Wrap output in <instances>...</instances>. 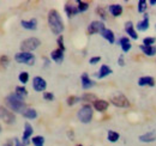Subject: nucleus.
<instances>
[{"mask_svg": "<svg viewBox=\"0 0 156 146\" xmlns=\"http://www.w3.org/2000/svg\"><path fill=\"white\" fill-rule=\"evenodd\" d=\"M5 104L7 109H10L15 114H23L27 107V103L24 102V98L17 95L16 92H11L5 97Z\"/></svg>", "mask_w": 156, "mask_h": 146, "instance_id": "1", "label": "nucleus"}, {"mask_svg": "<svg viewBox=\"0 0 156 146\" xmlns=\"http://www.w3.org/2000/svg\"><path fill=\"white\" fill-rule=\"evenodd\" d=\"M47 22H48V25H49V29L54 34V35H58L60 36L65 29V25H64V20L61 18L60 13H59L57 10H51L48 12V16H47Z\"/></svg>", "mask_w": 156, "mask_h": 146, "instance_id": "2", "label": "nucleus"}, {"mask_svg": "<svg viewBox=\"0 0 156 146\" xmlns=\"http://www.w3.org/2000/svg\"><path fill=\"white\" fill-rule=\"evenodd\" d=\"M93 116H94V110L93 107L90 104H84L80 107V109L78 110L77 113V117L78 120L82 122V123H90L91 120H93Z\"/></svg>", "mask_w": 156, "mask_h": 146, "instance_id": "3", "label": "nucleus"}, {"mask_svg": "<svg viewBox=\"0 0 156 146\" xmlns=\"http://www.w3.org/2000/svg\"><path fill=\"white\" fill-rule=\"evenodd\" d=\"M109 102H111L114 107H117V108H129V107L131 106L129 98H127L124 93H121V92H115V93H113V95L111 96V98H109Z\"/></svg>", "mask_w": 156, "mask_h": 146, "instance_id": "4", "label": "nucleus"}, {"mask_svg": "<svg viewBox=\"0 0 156 146\" xmlns=\"http://www.w3.org/2000/svg\"><path fill=\"white\" fill-rule=\"evenodd\" d=\"M41 44L37 37H29L24 41H22L20 43V52H25V53H33L35 49H37Z\"/></svg>", "mask_w": 156, "mask_h": 146, "instance_id": "5", "label": "nucleus"}, {"mask_svg": "<svg viewBox=\"0 0 156 146\" xmlns=\"http://www.w3.org/2000/svg\"><path fill=\"white\" fill-rule=\"evenodd\" d=\"M15 60L18 64H23V65H28V66H33L35 64V55L33 53H25V52H18L15 55Z\"/></svg>", "mask_w": 156, "mask_h": 146, "instance_id": "6", "label": "nucleus"}, {"mask_svg": "<svg viewBox=\"0 0 156 146\" xmlns=\"http://www.w3.org/2000/svg\"><path fill=\"white\" fill-rule=\"evenodd\" d=\"M0 120L4 121L6 125H13L16 122V115L4 106H0Z\"/></svg>", "mask_w": 156, "mask_h": 146, "instance_id": "7", "label": "nucleus"}, {"mask_svg": "<svg viewBox=\"0 0 156 146\" xmlns=\"http://www.w3.org/2000/svg\"><path fill=\"white\" fill-rule=\"evenodd\" d=\"M105 29H106V26H105V23L102 20H93L88 25L87 31L89 35H95V34H101Z\"/></svg>", "mask_w": 156, "mask_h": 146, "instance_id": "8", "label": "nucleus"}, {"mask_svg": "<svg viewBox=\"0 0 156 146\" xmlns=\"http://www.w3.org/2000/svg\"><path fill=\"white\" fill-rule=\"evenodd\" d=\"M34 133V128L29 122L24 123V130H23V135H22V143L24 145H29L30 144V138Z\"/></svg>", "mask_w": 156, "mask_h": 146, "instance_id": "9", "label": "nucleus"}, {"mask_svg": "<svg viewBox=\"0 0 156 146\" xmlns=\"http://www.w3.org/2000/svg\"><path fill=\"white\" fill-rule=\"evenodd\" d=\"M33 89L36 92H43L47 89V82L42 77H34L33 79Z\"/></svg>", "mask_w": 156, "mask_h": 146, "instance_id": "10", "label": "nucleus"}, {"mask_svg": "<svg viewBox=\"0 0 156 146\" xmlns=\"http://www.w3.org/2000/svg\"><path fill=\"white\" fill-rule=\"evenodd\" d=\"M80 83H82L83 90H89V89H91V88L95 85V82H94L93 79H90L89 74L85 72L80 75Z\"/></svg>", "mask_w": 156, "mask_h": 146, "instance_id": "11", "label": "nucleus"}, {"mask_svg": "<svg viewBox=\"0 0 156 146\" xmlns=\"http://www.w3.org/2000/svg\"><path fill=\"white\" fill-rule=\"evenodd\" d=\"M149 25H150L149 15H148V13H144V15H143V19H142V20H139V22L137 23L136 29L138 30V31L143 33V31H147V30L149 29Z\"/></svg>", "mask_w": 156, "mask_h": 146, "instance_id": "12", "label": "nucleus"}, {"mask_svg": "<svg viewBox=\"0 0 156 146\" xmlns=\"http://www.w3.org/2000/svg\"><path fill=\"white\" fill-rule=\"evenodd\" d=\"M64 11H65V13H66V16H67L69 18H72V17L77 16L78 13H79L77 6H75V5L71 4V2H66V4L64 5Z\"/></svg>", "mask_w": 156, "mask_h": 146, "instance_id": "13", "label": "nucleus"}, {"mask_svg": "<svg viewBox=\"0 0 156 146\" xmlns=\"http://www.w3.org/2000/svg\"><path fill=\"white\" fill-rule=\"evenodd\" d=\"M109 107V102H107L106 99H96L94 103H93V108L98 111V113H103L108 109Z\"/></svg>", "mask_w": 156, "mask_h": 146, "instance_id": "14", "label": "nucleus"}, {"mask_svg": "<svg viewBox=\"0 0 156 146\" xmlns=\"http://www.w3.org/2000/svg\"><path fill=\"white\" fill-rule=\"evenodd\" d=\"M20 25L23 29L25 30H30V31H34L37 29V19L36 18H31L29 20H22L20 22Z\"/></svg>", "mask_w": 156, "mask_h": 146, "instance_id": "15", "label": "nucleus"}, {"mask_svg": "<svg viewBox=\"0 0 156 146\" xmlns=\"http://www.w3.org/2000/svg\"><path fill=\"white\" fill-rule=\"evenodd\" d=\"M125 33L131 37L132 40H138V35H137V31H136V28L133 25V23L131 20L126 22L125 23Z\"/></svg>", "mask_w": 156, "mask_h": 146, "instance_id": "16", "label": "nucleus"}, {"mask_svg": "<svg viewBox=\"0 0 156 146\" xmlns=\"http://www.w3.org/2000/svg\"><path fill=\"white\" fill-rule=\"evenodd\" d=\"M64 53H65V52H62L61 49L57 48V49H54V50L51 52V59H52L55 64L60 65V64H62V61H64V56H65Z\"/></svg>", "mask_w": 156, "mask_h": 146, "instance_id": "17", "label": "nucleus"}, {"mask_svg": "<svg viewBox=\"0 0 156 146\" xmlns=\"http://www.w3.org/2000/svg\"><path fill=\"white\" fill-rule=\"evenodd\" d=\"M107 10H108V12L113 16V17H120L121 16V13H122V6L121 5H119V4H111L108 7H107Z\"/></svg>", "mask_w": 156, "mask_h": 146, "instance_id": "18", "label": "nucleus"}, {"mask_svg": "<svg viewBox=\"0 0 156 146\" xmlns=\"http://www.w3.org/2000/svg\"><path fill=\"white\" fill-rule=\"evenodd\" d=\"M112 73H113V71H112V68H111L109 66H107V65H101V67H100L98 72L95 74V77H96L98 79H103V78L108 77V75L112 74Z\"/></svg>", "mask_w": 156, "mask_h": 146, "instance_id": "19", "label": "nucleus"}, {"mask_svg": "<svg viewBox=\"0 0 156 146\" xmlns=\"http://www.w3.org/2000/svg\"><path fill=\"white\" fill-rule=\"evenodd\" d=\"M138 85L139 86H151V88H154L155 86V79L153 77H149V75L140 77L138 79Z\"/></svg>", "mask_w": 156, "mask_h": 146, "instance_id": "20", "label": "nucleus"}, {"mask_svg": "<svg viewBox=\"0 0 156 146\" xmlns=\"http://www.w3.org/2000/svg\"><path fill=\"white\" fill-rule=\"evenodd\" d=\"M100 35L103 37L106 41H108L111 44H113V43L115 42V35H114V33H113L111 29H107V28H106Z\"/></svg>", "mask_w": 156, "mask_h": 146, "instance_id": "21", "label": "nucleus"}, {"mask_svg": "<svg viewBox=\"0 0 156 146\" xmlns=\"http://www.w3.org/2000/svg\"><path fill=\"white\" fill-rule=\"evenodd\" d=\"M139 140L142 141V143H153V141H155L156 140V134L155 132H148V133H145V134H142V135H139Z\"/></svg>", "mask_w": 156, "mask_h": 146, "instance_id": "22", "label": "nucleus"}, {"mask_svg": "<svg viewBox=\"0 0 156 146\" xmlns=\"http://www.w3.org/2000/svg\"><path fill=\"white\" fill-rule=\"evenodd\" d=\"M139 49L143 52V54L147 55V56H154L156 54L155 46H144V44H140L139 46Z\"/></svg>", "mask_w": 156, "mask_h": 146, "instance_id": "23", "label": "nucleus"}, {"mask_svg": "<svg viewBox=\"0 0 156 146\" xmlns=\"http://www.w3.org/2000/svg\"><path fill=\"white\" fill-rule=\"evenodd\" d=\"M22 115H23V117H25L28 120H35L37 117V111L34 108H27Z\"/></svg>", "mask_w": 156, "mask_h": 146, "instance_id": "24", "label": "nucleus"}, {"mask_svg": "<svg viewBox=\"0 0 156 146\" xmlns=\"http://www.w3.org/2000/svg\"><path fill=\"white\" fill-rule=\"evenodd\" d=\"M119 138H120V134H119L118 132H115V130L109 129V130L107 132V140H108L109 143H112V144L117 143L118 140H119Z\"/></svg>", "mask_w": 156, "mask_h": 146, "instance_id": "25", "label": "nucleus"}, {"mask_svg": "<svg viewBox=\"0 0 156 146\" xmlns=\"http://www.w3.org/2000/svg\"><path fill=\"white\" fill-rule=\"evenodd\" d=\"M76 2H77V9H78V11H79V13H83V12L88 11V9H89V2L82 1V0H77Z\"/></svg>", "mask_w": 156, "mask_h": 146, "instance_id": "26", "label": "nucleus"}, {"mask_svg": "<svg viewBox=\"0 0 156 146\" xmlns=\"http://www.w3.org/2000/svg\"><path fill=\"white\" fill-rule=\"evenodd\" d=\"M95 12H96V15H98V16H100V18L102 19V22L107 20V10H106L105 7H102V6H98V7H96V10H95Z\"/></svg>", "mask_w": 156, "mask_h": 146, "instance_id": "27", "label": "nucleus"}, {"mask_svg": "<svg viewBox=\"0 0 156 146\" xmlns=\"http://www.w3.org/2000/svg\"><path fill=\"white\" fill-rule=\"evenodd\" d=\"M147 9H148V1L147 0H139L138 1V6H137V11L139 12V13H145V11H147Z\"/></svg>", "mask_w": 156, "mask_h": 146, "instance_id": "28", "label": "nucleus"}, {"mask_svg": "<svg viewBox=\"0 0 156 146\" xmlns=\"http://www.w3.org/2000/svg\"><path fill=\"white\" fill-rule=\"evenodd\" d=\"M31 144L34 146H43L44 145V138L42 135H35L31 138Z\"/></svg>", "mask_w": 156, "mask_h": 146, "instance_id": "29", "label": "nucleus"}, {"mask_svg": "<svg viewBox=\"0 0 156 146\" xmlns=\"http://www.w3.org/2000/svg\"><path fill=\"white\" fill-rule=\"evenodd\" d=\"M80 99L83 101V102H95L98 98H96V96L95 95H93V93H89V92H85V93H83V96L80 97Z\"/></svg>", "mask_w": 156, "mask_h": 146, "instance_id": "30", "label": "nucleus"}, {"mask_svg": "<svg viewBox=\"0 0 156 146\" xmlns=\"http://www.w3.org/2000/svg\"><path fill=\"white\" fill-rule=\"evenodd\" d=\"M29 73L27 72V71H22V72L18 74V80H20V83H22L23 85H25L28 82H29Z\"/></svg>", "mask_w": 156, "mask_h": 146, "instance_id": "31", "label": "nucleus"}, {"mask_svg": "<svg viewBox=\"0 0 156 146\" xmlns=\"http://www.w3.org/2000/svg\"><path fill=\"white\" fill-rule=\"evenodd\" d=\"M82 99H80V97H78V96H70L67 99H66V104L69 106V107H73L75 104H77L78 102H80Z\"/></svg>", "mask_w": 156, "mask_h": 146, "instance_id": "32", "label": "nucleus"}, {"mask_svg": "<svg viewBox=\"0 0 156 146\" xmlns=\"http://www.w3.org/2000/svg\"><path fill=\"white\" fill-rule=\"evenodd\" d=\"M15 92L17 93V95H20V97H23V98H25L27 96H28V90L25 89V86H16V90Z\"/></svg>", "mask_w": 156, "mask_h": 146, "instance_id": "33", "label": "nucleus"}, {"mask_svg": "<svg viewBox=\"0 0 156 146\" xmlns=\"http://www.w3.org/2000/svg\"><path fill=\"white\" fill-rule=\"evenodd\" d=\"M156 42V38L153 36H148L143 40V44L144 46H154Z\"/></svg>", "mask_w": 156, "mask_h": 146, "instance_id": "34", "label": "nucleus"}, {"mask_svg": "<svg viewBox=\"0 0 156 146\" xmlns=\"http://www.w3.org/2000/svg\"><path fill=\"white\" fill-rule=\"evenodd\" d=\"M57 44H58L59 49H61L62 52L66 50V47H65V44H64V36H62V35L58 36V38H57Z\"/></svg>", "mask_w": 156, "mask_h": 146, "instance_id": "35", "label": "nucleus"}, {"mask_svg": "<svg viewBox=\"0 0 156 146\" xmlns=\"http://www.w3.org/2000/svg\"><path fill=\"white\" fill-rule=\"evenodd\" d=\"M9 64H10V57L7 55H1L0 56V65L2 67H7Z\"/></svg>", "mask_w": 156, "mask_h": 146, "instance_id": "36", "label": "nucleus"}, {"mask_svg": "<svg viewBox=\"0 0 156 146\" xmlns=\"http://www.w3.org/2000/svg\"><path fill=\"white\" fill-rule=\"evenodd\" d=\"M42 97H43V99H44V101H48V102L54 101V95H53L52 92L44 91L43 93H42Z\"/></svg>", "mask_w": 156, "mask_h": 146, "instance_id": "37", "label": "nucleus"}, {"mask_svg": "<svg viewBox=\"0 0 156 146\" xmlns=\"http://www.w3.org/2000/svg\"><path fill=\"white\" fill-rule=\"evenodd\" d=\"M127 43H131L130 42V38L129 37H120L119 40H118V44L121 47V46H124V44H127Z\"/></svg>", "mask_w": 156, "mask_h": 146, "instance_id": "38", "label": "nucleus"}, {"mask_svg": "<svg viewBox=\"0 0 156 146\" xmlns=\"http://www.w3.org/2000/svg\"><path fill=\"white\" fill-rule=\"evenodd\" d=\"M100 61H101V56H93V57L89 59V64L90 65H96Z\"/></svg>", "mask_w": 156, "mask_h": 146, "instance_id": "39", "label": "nucleus"}, {"mask_svg": "<svg viewBox=\"0 0 156 146\" xmlns=\"http://www.w3.org/2000/svg\"><path fill=\"white\" fill-rule=\"evenodd\" d=\"M131 48H132V44H131V43H127V44H124V46H121V50H122L124 53H127V52H130V50H131Z\"/></svg>", "mask_w": 156, "mask_h": 146, "instance_id": "40", "label": "nucleus"}, {"mask_svg": "<svg viewBox=\"0 0 156 146\" xmlns=\"http://www.w3.org/2000/svg\"><path fill=\"white\" fill-rule=\"evenodd\" d=\"M118 65H119V66H125V57H124V54L119 55V57H118Z\"/></svg>", "mask_w": 156, "mask_h": 146, "instance_id": "41", "label": "nucleus"}, {"mask_svg": "<svg viewBox=\"0 0 156 146\" xmlns=\"http://www.w3.org/2000/svg\"><path fill=\"white\" fill-rule=\"evenodd\" d=\"M13 143H15V146H27V145H24V144L22 143V140L17 139V138H16V139L13 140Z\"/></svg>", "mask_w": 156, "mask_h": 146, "instance_id": "42", "label": "nucleus"}, {"mask_svg": "<svg viewBox=\"0 0 156 146\" xmlns=\"http://www.w3.org/2000/svg\"><path fill=\"white\" fill-rule=\"evenodd\" d=\"M43 60H44V66H46V67H48V66H49V60H48V59H46V57H44Z\"/></svg>", "mask_w": 156, "mask_h": 146, "instance_id": "43", "label": "nucleus"}, {"mask_svg": "<svg viewBox=\"0 0 156 146\" xmlns=\"http://www.w3.org/2000/svg\"><path fill=\"white\" fill-rule=\"evenodd\" d=\"M149 4H150V6H155L156 0H150V1H149Z\"/></svg>", "mask_w": 156, "mask_h": 146, "instance_id": "44", "label": "nucleus"}, {"mask_svg": "<svg viewBox=\"0 0 156 146\" xmlns=\"http://www.w3.org/2000/svg\"><path fill=\"white\" fill-rule=\"evenodd\" d=\"M2 146H13V144H12L11 141H9V143H5V144H4Z\"/></svg>", "mask_w": 156, "mask_h": 146, "instance_id": "45", "label": "nucleus"}, {"mask_svg": "<svg viewBox=\"0 0 156 146\" xmlns=\"http://www.w3.org/2000/svg\"><path fill=\"white\" fill-rule=\"evenodd\" d=\"M76 146H84V145H82V144H78V145H76Z\"/></svg>", "mask_w": 156, "mask_h": 146, "instance_id": "46", "label": "nucleus"}, {"mask_svg": "<svg viewBox=\"0 0 156 146\" xmlns=\"http://www.w3.org/2000/svg\"><path fill=\"white\" fill-rule=\"evenodd\" d=\"M0 132H1V125H0Z\"/></svg>", "mask_w": 156, "mask_h": 146, "instance_id": "47", "label": "nucleus"}, {"mask_svg": "<svg viewBox=\"0 0 156 146\" xmlns=\"http://www.w3.org/2000/svg\"><path fill=\"white\" fill-rule=\"evenodd\" d=\"M155 29H156V24H155Z\"/></svg>", "mask_w": 156, "mask_h": 146, "instance_id": "48", "label": "nucleus"}]
</instances>
